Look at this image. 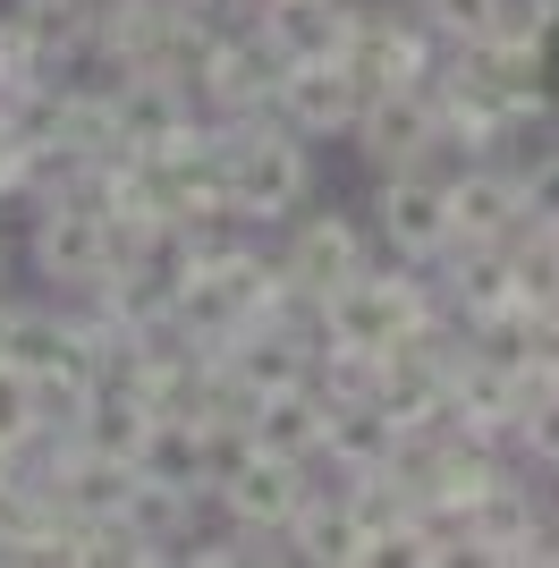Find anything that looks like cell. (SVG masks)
<instances>
[{
  "mask_svg": "<svg viewBox=\"0 0 559 568\" xmlns=\"http://www.w3.org/2000/svg\"><path fill=\"white\" fill-rule=\"evenodd\" d=\"M221 128V162H230V213H246L255 230H280L314 204V144L288 119H212Z\"/></svg>",
  "mask_w": 559,
  "mask_h": 568,
  "instance_id": "6da1fadb",
  "label": "cell"
},
{
  "mask_svg": "<svg viewBox=\"0 0 559 568\" xmlns=\"http://www.w3.org/2000/svg\"><path fill=\"white\" fill-rule=\"evenodd\" d=\"M26 263H34V281H51L60 297H93V288L111 281V263H119L111 204L85 195V187L51 195L43 213H26Z\"/></svg>",
  "mask_w": 559,
  "mask_h": 568,
  "instance_id": "7a4b0ae2",
  "label": "cell"
},
{
  "mask_svg": "<svg viewBox=\"0 0 559 568\" xmlns=\"http://www.w3.org/2000/svg\"><path fill=\"white\" fill-rule=\"evenodd\" d=\"M356 153H365L382 179H390V170H424V162H466L458 144L441 136L433 77H424V85H382V94H365V111H356Z\"/></svg>",
  "mask_w": 559,
  "mask_h": 568,
  "instance_id": "3957f363",
  "label": "cell"
},
{
  "mask_svg": "<svg viewBox=\"0 0 559 568\" xmlns=\"http://www.w3.org/2000/svg\"><path fill=\"white\" fill-rule=\"evenodd\" d=\"M449 170L458 162H424V170H390L373 187V237L382 255L398 263H441L458 246V221H449Z\"/></svg>",
  "mask_w": 559,
  "mask_h": 568,
  "instance_id": "277c9868",
  "label": "cell"
},
{
  "mask_svg": "<svg viewBox=\"0 0 559 568\" xmlns=\"http://www.w3.org/2000/svg\"><path fill=\"white\" fill-rule=\"evenodd\" d=\"M373 221H356V213H339V204H305L297 221H280V272L305 288V297H331L339 281H356L373 263Z\"/></svg>",
  "mask_w": 559,
  "mask_h": 568,
  "instance_id": "5b68a950",
  "label": "cell"
},
{
  "mask_svg": "<svg viewBox=\"0 0 559 568\" xmlns=\"http://www.w3.org/2000/svg\"><path fill=\"white\" fill-rule=\"evenodd\" d=\"M466 551H475V560H500V568L559 560V518L535 500L526 475H500V484L466 509Z\"/></svg>",
  "mask_w": 559,
  "mask_h": 568,
  "instance_id": "8992f818",
  "label": "cell"
},
{
  "mask_svg": "<svg viewBox=\"0 0 559 568\" xmlns=\"http://www.w3.org/2000/svg\"><path fill=\"white\" fill-rule=\"evenodd\" d=\"M356 111H365V77L348 60H288L272 85V119H288L305 144L356 136Z\"/></svg>",
  "mask_w": 559,
  "mask_h": 568,
  "instance_id": "52a82bcc",
  "label": "cell"
},
{
  "mask_svg": "<svg viewBox=\"0 0 559 568\" xmlns=\"http://www.w3.org/2000/svg\"><path fill=\"white\" fill-rule=\"evenodd\" d=\"M449 221H458V246H509L526 230V170L500 153H466L449 170Z\"/></svg>",
  "mask_w": 559,
  "mask_h": 568,
  "instance_id": "ba28073f",
  "label": "cell"
},
{
  "mask_svg": "<svg viewBox=\"0 0 559 568\" xmlns=\"http://www.w3.org/2000/svg\"><path fill=\"white\" fill-rule=\"evenodd\" d=\"M305 493H314V467L255 450L246 467H230L221 484H212V509H221L230 526H246V535H288V518L305 509Z\"/></svg>",
  "mask_w": 559,
  "mask_h": 568,
  "instance_id": "9c48e42d",
  "label": "cell"
},
{
  "mask_svg": "<svg viewBox=\"0 0 559 568\" xmlns=\"http://www.w3.org/2000/svg\"><path fill=\"white\" fill-rule=\"evenodd\" d=\"M323 399H331V390H323ZM398 442H407V425H398L390 407L373 399V390H348V399H331V416H323V458H314V467H331L339 484H356V475H390Z\"/></svg>",
  "mask_w": 559,
  "mask_h": 568,
  "instance_id": "30bf717a",
  "label": "cell"
},
{
  "mask_svg": "<svg viewBox=\"0 0 559 568\" xmlns=\"http://www.w3.org/2000/svg\"><path fill=\"white\" fill-rule=\"evenodd\" d=\"M288 560H314V568H365V560H382V551H373V526L356 518V500H348L339 475L323 484V467H314V493H305V509L288 518Z\"/></svg>",
  "mask_w": 559,
  "mask_h": 568,
  "instance_id": "8fae6325",
  "label": "cell"
},
{
  "mask_svg": "<svg viewBox=\"0 0 559 568\" xmlns=\"http://www.w3.org/2000/svg\"><path fill=\"white\" fill-rule=\"evenodd\" d=\"M9 26L34 43L43 77L60 85V77L93 69V26H102V0H9Z\"/></svg>",
  "mask_w": 559,
  "mask_h": 568,
  "instance_id": "7c38bea8",
  "label": "cell"
},
{
  "mask_svg": "<svg viewBox=\"0 0 559 568\" xmlns=\"http://www.w3.org/2000/svg\"><path fill=\"white\" fill-rule=\"evenodd\" d=\"M433 281H441L449 314H458L466 332L491 323V314H509V306H526V297H517V255L509 246H449V255L433 263Z\"/></svg>",
  "mask_w": 559,
  "mask_h": 568,
  "instance_id": "4fadbf2b",
  "label": "cell"
},
{
  "mask_svg": "<svg viewBox=\"0 0 559 568\" xmlns=\"http://www.w3.org/2000/svg\"><path fill=\"white\" fill-rule=\"evenodd\" d=\"M348 18H356V0H255V34L280 51V69L288 60H339Z\"/></svg>",
  "mask_w": 559,
  "mask_h": 568,
  "instance_id": "5bb4252c",
  "label": "cell"
},
{
  "mask_svg": "<svg viewBox=\"0 0 559 568\" xmlns=\"http://www.w3.org/2000/svg\"><path fill=\"white\" fill-rule=\"evenodd\" d=\"M323 416H331L323 382H305V390H272V399H255V416H246V425H255V450L314 467V458H323Z\"/></svg>",
  "mask_w": 559,
  "mask_h": 568,
  "instance_id": "9a60e30c",
  "label": "cell"
},
{
  "mask_svg": "<svg viewBox=\"0 0 559 568\" xmlns=\"http://www.w3.org/2000/svg\"><path fill=\"white\" fill-rule=\"evenodd\" d=\"M136 475L153 484H179V493H204L212 500V467H204V416H153L136 450Z\"/></svg>",
  "mask_w": 559,
  "mask_h": 568,
  "instance_id": "2e32d148",
  "label": "cell"
},
{
  "mask_svg": "<svg viewBox=\"0 0 559 568\" xmlns=\"http://www.w3.org/2000/svg\"><path fill=\"white\" fill-rule=\"evenodd\" d=\"M43 433H51L43 382L26 374V365H9V356H0V442H9V450H34Z\"/></svg>",
  "mask_w": 559,
  "mask_h": 568,
  "instance_id": "e0dca14e",
  "label": "cell"
},
{
  "mask_svg": "<svg viewBox=\"0 0 559 568\" xmlns=\"http://www.w3.org/2000/svg\"><path fill=\"white\" fill-rule=\"evenodd\" d=\"M517 467H551L559 475V382H535V399L517 416Z\"/></svg>",
  "mask_w": 559,
  "mask_h": 568,
  "instance_id": "ac0fdd59",
  "label": "cell"
},
{
  "mask_svg": "<svg viewBox=\"0 0 559 568\" xmlns=\"http://www.w3.org/2000/svg\"><path fill=\"white\" fill-rule=\"evenodd\" d=\"M416 9L441 26L449 43H484L491 26H500V9H509V0H416Z\"/></svg>",
  "mask_w": 559,
  "mask_h": 568,
  "instance_id": "d6986e66",
  "label": "cell"
},
{
  "mask_svg": "<svg viewBox=\"0 0 559 568\" xmlns=\"http://www.w3.org/2000/svg\"><path fill=\"white\" fill-rule=\"evenodd\" d=\"M517 170H526V221H535V230H559V144L535 153V162H517Z\"/></svg>",
  "mask_w": 559,
  "mask_h": 568,
  "instance_id": "ffe728a7",
  "label": "cell"
},
{
  "mask_svg": "<svg viewBox=\"0 0 559 568\" xmlns=\"http://www.w3.org/2000/svg\"><path fill=\"white\" fill-rule=\"evenodd\" d=\"M9 314H18V297H9V288H0V348H9Z\"/></svg>",
  "mask_w": 559,
  "mask_h": 568,
  "instance_id": "44dd1931",
  "label": "cell"
},
{
  "mask_svg": "<svg viewBox=\"0 0 559 568\" xmlns=\"http://www.w3.org/2000/svg\"><path fill=\"white\" fill-rule=\"evenodd\" d=\"M0 263H9V246H0Z\"/></svg>",
  "mask_w": 559,
  "mask_h": 568,
  "instance_id": "7402d4cb",
  "label": "cell"
}]
</instances>
